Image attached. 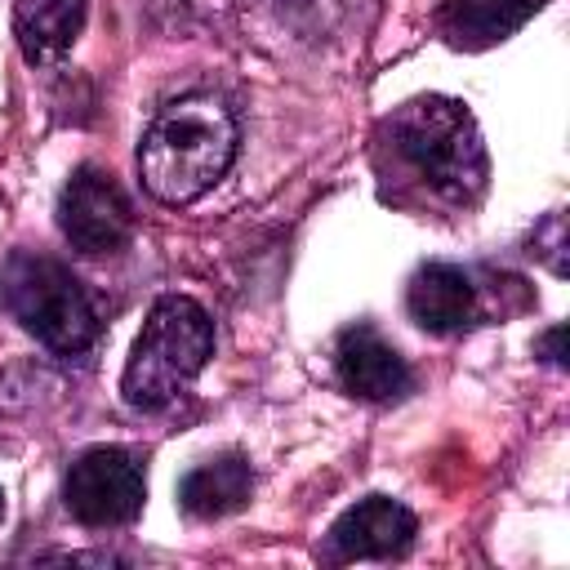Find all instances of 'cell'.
<instances>
[{"label":"cell","mask_w":570,"mask_h":570,"mask_svg":"<svg viewBox=\"0 0 570 570\" xmlns=\"http://www.w3.org/2000/svg\"><path fill=\"white\" fill-rule=\"evenodd\" d=\"M232 160L236 120L214 94H187L165 102L138 142L142 187L165 205H191L232 169Z\"/></svg>","instance_id":"1"},{"label":"cell","mask_w":570,"mask_h":570,"mask_svg":"<svg viewBox=\"0 0 570 570\" xmlns=\"http://www.w3.org/2000/svg\"><path fill=\"white\" fill-rule=\"evenodd\" d=\"M214 356V321L187 294H160L129 347L120 396L129 410H165Z\"/></svg>","instance_id":"2"},{"label":"cell","mask_w":570,"mask_h":570,"mask_svg":"<svg viewBox=\"0 0 570 570\" xmlns=\"http://www.w3.org/2000/svg\"><path fill=\"white\" fill-rule=\"evenodd\" d=\"M392 147L419 169V178L445 200H472L485 187V147L463 102L428 94L405 102L392 120Z\"/></svg>","instance_id":"3"},{"label":"cell","mask_w":570,"mask_h":570,"mask_svg":"<svg viewBox=\"0 0 570 570\" xmlns=\"http://www.w3.org/2000/svg\"><path fill=\"white\" fill-rule=\"evenodd\" d=\"M0 298L9 316L58 356H80L98 343L102 316L89 289L58 258L18 249L0 272Z\"/></svg>","instance_id":"4"},{"label":"cell","mask_w":570,"mask_h":570,"mask_svg":"<svg viewBox=\"0 0 570 570\" xmlns=\"http://www.w3.org/2000/svg\"><path fill=\"white\" fill-rule=\"evenodd\" d=\"M142 499H147V472L142 459L125 445L85 450L62 481V508L89 530L129 525L142 512Z\"/></svg>","instance_id":"5"},{"label":"cell","mask_w":570,"mask_h":570,"mask_svg":"<svg viewBox=\"0 0 570 570\" xmlns=\"http://www.w3.org/2000/svg\"><path fill=\"white\" fill-rule=\"evenodd\" d=\"M58 227L80 254H116L134 232V209L107 169L80 165L58 196Z\"/></svg>","instance_id":"6"},{"label":"cell","mask_w":570,"mask_h":570,"mask_svg":"<svg viewBox=\"0 0 570 570\" xmlns=\"http://www.w3.org/2000/svg\"><path fill=\"white\" fill-rule=\"evenodd\" d=\"M414 534H419V521L405 503L387 494H370L338 512V521L325 534V557L330 561H387V557H401L414 543Z\"/></svg>","instance_id":"7"},{"label":"cell","mask_w":570,"mask_h":570,"mask_svg":"<svg viewBox=\"0 0 570 570\" xmlns=\"http://www.w3.org/2000/svg\"><path fill=\"white\" fill-rule=\"evenodd\" d=\"M334 374L343 392L361 401H401L414 387V374L405 356L374 330V325H347L334 343Z\"/></svg>","instance_id":"8"},{"label":"cell","mask_w":570,"mask_h":570,"mask_svg":"<svg viewBox=\"0 0 570 570\" xmlns=\"http://www.w3.org/2000/svg\"><path fill=\"white\" fill-rule=\"evenodd\" d=\"M405 312L428 334H454L476 316V285L454 263H423L410 276Z\"/></svg>","instance_id":"9"},{"label":"cell","mask_w":570,"mask_h":570,"mask_svg":"<svg viewBox=\"0 0 570 570\" xmlns=\"http://www.w3.org/2000/svg\"><path fill=\"white\" fill-rule=\"evenodd\" d=\"M89 0H13V36L31 67L58 62L85 31Z\"/></svg>","instance_id":"10"},{"label":"cell","mask_w":570,"mask_h":570,"mask_svg":"<svg viewBox=\"0 0 570 570\" xmlns=\"http://www.w3.org/2000/svg\"><path fill=\"white\" fill-rule=\"evenodd\" d=\"M249 494H254V468L240 454H218L209 463H196L178 481V503L196 521L232 517V512H240L249 503Z\"/></svg>","instance_id":"11"},{"label":"cell","mask_w":570,"mask_h":570,"mask_svg":"<svg viewBox=\"0 0 570 570\" xmlns=\"http://www.w3.org/2000/svg\"><path fill=\"white\" fill-rule=\"evenodd\" d=\"M543 0H459V27L454 31H481L485 40L512 31L517 22H525Z\"/></svg>","instance_id":"12"},{"label":"cell","mask_w":570,"mask_h":570,"mask_svg":"<svg viewBox=\"0 0 570 570\" xmlns=\"http://www.w3.org/2000/svg\"><path fill=\"white\" fill-rule=\"evenodd\" d=\"M557 343H561V325H557V330H548V338H543V347H548V361H552V365H561V347H557Z\"/></svg>","instance_id":"13"},{"label":"cell","mask_w":570,"mask_h":570,"mask_svg":"<svg viewBox=\"0 0 570 570\" xmlns=\"http://www.w3.org/2000/svg\"><path fill=\"white\" fill-rule=\"evenodd\" d=\"M0 521H4V490H0Z\"/></svg>","instance_id":"14"}]
</instances>
